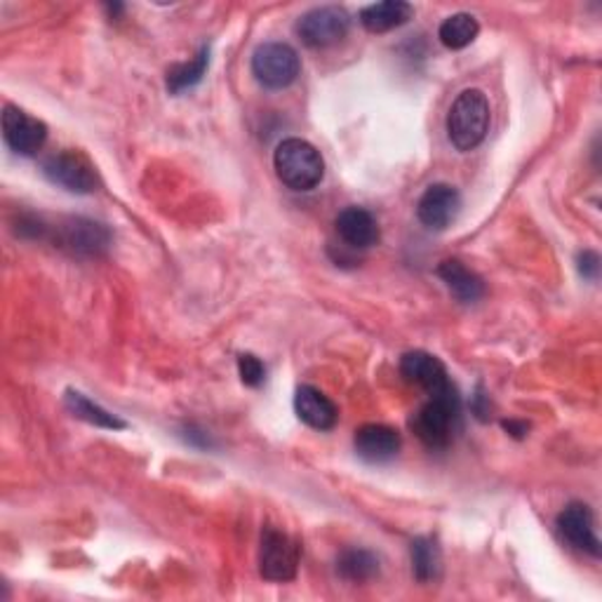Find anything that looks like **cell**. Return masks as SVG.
Listing matches in <instances>:
<instances>
[{"instance_id": "obj_12", "label": "cell", "mask_w": 602, "mask_h": 602, "mask_svg": "<svg viewBox=\"0 0 602 602\" xmlns=\"http://www.w3.org/2000/svg\"><path fill=\"white\" fill-rule=\"evenodd\" d=\"M356 452L361 459L369 461V464H383V461H391L400 452V434L391 426L383 424H365L356 430Z\"/></svg>"}, {"instance_id": "obj_17", "label": "cell", "mask_w": 602, "mask_h": 602, "mask_svg": "<svg viewBox=\"0 0 602 602\" xmlns=\"http://www.w3.org/2000/svg\"><path fill=\"white\" fill-rule=\"evenodd\" d=\"M64 243L75 252L97 255L106 245H109V231L95 222L75 220L64 228Z\"/></svg>"}, {"instance_id": "obj_21", "label": "cell", "mask_w": 602, "mask_h": 602, "mask_svg": "<svg viewBox=\"0 0 602 602\" xmlns=\"http://www.w3.org/2000/svg\"><path fill=\"white\" fill-rule=\"evenodd\" d=\"M64 403L67 408L73 412V416H79V420L92 424V426H99V428H109V430H120L126 428L128 424L118 420L116 414L106 412L104 408H99L97 403H92V400L87 396H83L81 391H73L69 389L67 396H64Z\"/></svg>"}, {"instance_id": "obj_10", "label": "cell", "mask_w": 602, "mask_h": 602, "mask_svg": "<svg viewBox=\"0 0 602 602\" xmlns=\"http://www.w3.org/2000/svg\"><path fill=\"white\" fill-rule=\"evenodd\" d=\"M400 375L405 381L422 386L428 396H440L455 389V383L447 375V367L426 351H410L400 361Z\"/></svg>"}, {"instance_id": "obj_22", "label": "cell", "mask_w": 602, "mask_h": 602, "mask_svg": "<svg viewBox=\"0 0 602 602\" xmlns=\"http://www.w3.org/2000/svg\"><path fill=\"white\" fill-rule=\"evenodd\" d=\"M208 67H210V48H200V52L191 61L175 64L167 71V90L173 92V95H181V92L196 87L200 81H203Z\"/></svg>"}, {"instance_id": "obj_20", "label": "cell", "mask_w": 602, "mask_h": 602, "mask_svg": "<svg viewBox=\"0 0 602 602\" xmlns=\"http://www.w3.org/2000/svg\"><path fill=\"white\" fill-rule=\"evenodd\" d=\"M337 573L346 581L363 583V581H369L379 575V558L375 553H369L365 548H351V551H344L342 555H339Z\"/></svg>"}, {"instance_id": "obj_11", "label": "cell", "mask_w": 602, "mask_h": 602, "mask_svg": "<svg viewBox=\"0 0 602 602\" xmlns=\"http://www.w3.org/2000/svg\"><path fill=\"white\" fill-rule=\"evenodd\" d=\"M558 530L575 548L600 558V539L595 532L593 511L586 504L575 501L569 504L558 516Z\"/></svg>"}, {"instance_id": "obj_8", "label": "cell", "mask_w": 602, "mask_h": 602, "mask_svg": "<svg viewBox=\"0 0 602 602\" xmlns=\"http://www.w3.org/2000/svg\"><path fill=\"white\" fill-rule=\"evenodd\" d=\"M3 137L5 144L17 153V156H36L48 142V126L43 120L28 116L26 111L17 109V106H5L3 111Z\"/></svg>"}, {"instance_id": "obj_19", "label": "cell", "mask_w": 602, "mask_h": 602, "mask_svg": "<svg viewBox=\"0 0 602 602\" xmlns=\"http://www.w3.org/2000/svg\"><path fill=\"white\" fill-rule=\"evenodd\" d=\"M481 34V24L469 12H459L447 17L440 28H438V38L450 50H464Z\"/></svg>"}, {"instance_id": "obj_23", "label": "cell", "mask_w": 602, "mask_h": 602, "mask_svg": "<svg viewBox=\"0 0 602 602\" xmlns=\"http://www.w3.org/2000/svg\"><path fill=\"white\" fill-rule=\"evenodd\" d=\"M238 373L245 386H250V389H257V386L264 383L267 379V367L252 353H243L238 358Z\"/></svg>"}, {"instance_id": "obj_4", "label": "cell", "mask_w": 602, "mask_h": 602, "mask_svg": "<svg viewBox=\"0 0 602 602\" xmlns=\"http://www.w3.org/2000/svg\"><path fill=\"white\" fill-rule=\"evenodd\" d=\"M252 73L269 90H285L299 79L302 59L287 43H264L252 55Z\"/></svg>"}, {"instance_id": "obj_7", "label": "cell", "mask_w": 602, "mask_h": 602, "mask_svg": "<svg viewBox=\"0 0 602 602\" xmlns=\"http://www.w3.org/2000/svg\"><path fill=\"white\" fill-rule=\"evenodd\" d=\"M349 26L351 17L346 10L326 5L302 14L297 22V36L308 48H330L349 34Z\"/></svg>"}, {"instance_id": "obj_13", "label": "cell", "mask_w": 602, "mask_h": 602, "mask_svg": "<svg viewBox=\"0 0 602 602\" xmlns=\"http://www.w3.org/2000/svg\"><path fill=\"white\" fill-rule=\"evenodd\" d=\"M337 236L351 250H367V247L377 245L379 226L377 220L363 208H346L339 212L334 222Z\"/></svg>"}, {"instance_id": "obj_24", "label": "cell", "mask_w": 602, "mask_h": 602, "mask_svg": "<svg viewBox=\"0 0 602 602\" xmlns=\"http://www.w3.org/2000/svg\"><path fill=\"white\" fill-rule=\"evenodd\" d=\"M577 269L586 278V281H598L600 275V257L593 250H583L577 257Z\"/></svg>"}, {"instance_id": "obj_14", "label": "cell", "mask_w": 602, "mask_h": 602, "mask_svg": "<svg viewBox=\"0 0 602 602\" xmlns=\"http://www.w3.org/2000/svg\"><path fill=\"white\" fill-rule=\"evenodd\" d=\"M295 412L308 428L316 430H332L339 420L337 405L316 386H299L295 393Z\"/></svg>"}, {"instance_id": "obj_5", "label": "cell", "mask_w": 602, "mask_h": 602, "mask_svg": "<svg viewBox=\"0 0 602 602\" xmlns=\"http://www.w3.org/2000/svg\"><path fill=\"white\" fill-rule=\"evenodd\" d=\"M299 558H302V548L295 539L281 530L271 528V524L264 528V532H261V548H259L261 577L278 583L292 581L297 577Z\"/></svg>"}, {"instance_id": "obj_15", "label": "cell", "mask_w": 602, "mask_h": 602, "mask_svg": "<svg viewBox=\"0 0 602 602\" xmlns=\"http://www.w3.org/2000/svg\"><path fill=\"white\" fill-rule=\"evenodd\" d=\"M414 8L405 0H386L361 10V24L369 34H389V31L403 26L412 20Z\"/></svg>"}, {"instance_id": "obj_18", "label": "cell", "mask_w": 602, "mask_h": 602, "mask_svg": "<svg viewBox=\"0 0 602 602\" xmlns=\"http://www.w3.org/2000/svg\"><path fill=\"white\" fill-rule=\"evenodd\" d=\"M412 573L422 583L436 581L442 573V553L436 539L420 536L412 542Z\"/></svg>"}, {"instance_id": "obj_3", "label": "cell", "mask_w": 602, "mask_h": 602, "mask_svg": "<svg viewBox=\"0 0 602 602\" xmlns=\"http://www.w3.org/2000/svg\"><path fill=\"white\" fill-rule=\"evenodd\" d=\"M414 434L428 447H447L461 428V400L457 386L452 391L430 396L428 403L414 414Z\"/></svg>"}, {"instance_id": "obj_1", "label": "cell", "mask_w": 602, "mask_h": 602, "mask_svg": "<svg viewBox=\"0 0 602 602\" xmlns=\"http://www.w3.org/2000/svg\"><path fill=\"white\" fill-rule=\"evenodd\" d=\"M275 175L292 191H311L326 177V163L320 151L306 139L290 137L273 153Z\"/></svg>"}, {"instance_id": "obj_25", "label": "cell", "mask_w": 602, "mask_h": 602, "mask_svg": "<svg viewBox=\"0 0 602 602\" xmlns=\"http://www.w3.org/2000/svg\"><path fill=\"white\" fill-rule=\"evenodd\" d=\"M501 426L508 430V434L516 436V438H522V436L530 430V426H528V424H522V422H504Z\"/></svg>"}, {"instance_id": "obj_9", "label": "cell", "mask_w": 602, "mask_h": 602, "mask_svg": "<svg viewBox=\"0 0 602 602\" xmlns=\"http://www.w3.org/2000/svg\"><path fill=\"white\" fill-rule=\"evenodd\" d=\"M461 212V196L450 184H434L416 203V217L428 231H445Z\"/></svg>"}, {"instance_id": "obj_2", "label": "cell", "mask_w": 602, "mask_h": 602, "mask_svg": "<svg viewBox=\"0 0 602 602\" xmlns=\"http://www.w3.org/2000/svg\"><path fill=\"white\" fill-rule=\"evenodd\" d=\"M489 130V102L483 90H464L447 114V134L457 151H473L485 142Z\"/></svg>"}, {"instance_id": "obj_16", "label": "cell", "mask_w": 602, "mask_h": 602, "mask_svg": "<svg viewBox=\"0 0 602 602\" xmlns=\"http://www.w3.org/2000/svg\"><path fill=\"white\" fill-rule=\"evenodd\" d=\"M438 275H440V281L447 285V290H450L459 302L473 304L485 295V285L481 278H477L473 271H469L457 259L442 261V264L438 267Z\"/></svg>"}, {"instance_id": "obj_6", "label": "cell", "mask_w": 602, "mask_h": 602, "mask_svg": "<svg viewBox=\"0 0 602 602\" xmlns=\"http://www.w3.org/2000/svg\"><path fill=\"white\" fill-rule=\"evenodd\" d=\"M43 175L69 193H92L97 187L95 165L79 151H59L43 163Z\"/></svg>"}]
</instances>
